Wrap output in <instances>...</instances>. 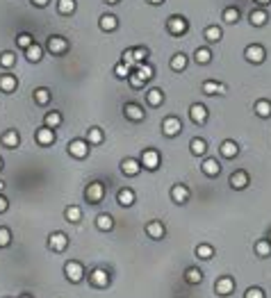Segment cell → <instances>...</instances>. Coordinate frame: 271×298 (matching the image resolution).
<instances>
[{
	"mask_svg": "<svg viewBox=\"0 0 271 298\" xmlns=\"http://www.w3.org/2000/svg\"><path fill=\"white\" fill-rule=\"evenodd\" d=\"M103 198H105V185H103V182H98V180L89 182V185H87V189H85V200H87V203L98 205V203H103Z\"/></svg>",
	"mask_w": 271,
	"mask_h": 298,
	"instance_id": "6da1fadb",
	"label": "cell"
},
{
	"mask_svg": "<svg viewBox=\"0 0 271 298\" xmlns=\"http://www.w3.org/2000/svg\"><path fill=\"white\" fill-rule=\"evenodd\" d=\"M166 30H169V34H173V37H182V34L189 30V21H187L185 16L173 14V16L166 19Z\"/></svg>",
	"mask_w": 271,
	"mask_h": 298,
	"instance_id": "7a4b0ae2",
	"label": "cell"
},
{
	"mask_svg": "<svg viewBox=\"0 0 271 298\" xmlns=\"http://www.w3.org/2000/svg\"><path fill=\"white\" fill-rule=\"evenodd\" d=\"M159 152L155 150V148H146L144 152H141V159H139V164H141V169H146V171H158L159 166Z\"/></svg>",
	"mask_w": 271,
	"mask_h": 298,
	"instance_id": "3957f363",
	"label": "cell"
},
{
	"mask_svg": "<svg viewBox=\"0 0 271 298\" xmlns=\"http://www.w3.org/2000/svg\"><path fill=\"white\" fill-rule=\"evenodd\" d=\"M46 50L50 55H64L68 50V41L64 39V37H60V34H53V37H48V41H46Z\"/></svg>",
	"mask_w": 271,
	"mask_h": 298,
	"instance_id": "277c9868",
	"label": "cell"
},
{
	"mask_svg": "<svg viewBox=\"0 0 271 298\" xmlns=\"http://www.w3.org/2000/svg\"><path fill=\"white\" fill-rule=\"evenodd\" d=\"M64 273H67V278L71 280L73 285H78L85 278V266L80 264V262H75V259H71V262L64 264Z\"/></svg>",
	"mask_w": 271,
	"mask_h": 298,
	"instance_id": "5b68a950",
	"label": "cell"
},
{
	"mask_svg": "<svg viewBox=\"0 0 271 298\" xmlns=\"http://www.w3.org/2000/svg\"><path fill=\"white\" fill-rule=\"evenodd\" d=\"M162 132L166 137H178L182 132V121L178 116H164V121H162Z\"/></svg>",
	"mask_w": 271,
	"mask_h": 298,
	"instance_id": "8992f818",
	"label": "cell"
},
{
	"mask_svg": "<svg viewBox=\"0 0 271 298\" xmlns=\"http://www.w3.org/2000/svg\"><path fill=\"white\" fill-rule=\"evenodd\" d=\"M267 57L265 53V48L260 46V43H251V46H246L244 50V60L246 62H251V64H262Z\"/></svg>",
	"mask_w": 271,
	"mask_h": 298,
	"instance_id": "52a82bcc",
	"label": "cell"
},
{
	"mask_svg": "<svg viewBox=\"0 0 271 298\" xmlns=\"http://www.w3.org/2000/svg\"><path fill=\"white\" fill-rule=\"evenodd\" d=\"M48 248L53 253H64L68 248V237L64 232H53V234L48 237Z\"/></svg>",
	"mask_w": 271,
	"mask_h": 298,
	"instance_id": "ba28073f",
	"label": "cell"
},
{
	"mask_svg": "<svg viewBox=\"0 0 271 298\" xmlns=\"http://www.w3.org/2000/svg\"><path fill=\"white\" fill-rule=\"evenodd\" d=\"M89 282H91L93 287H98V289H105V287H110L112 278H110V273H107L105 269H93V271L89 273Z\"/></svg>",
	"mask_w": 271,
	"mask_h": 298,
	"instance_id": "9c48e42d",
	"label": "cell"
},
{
	"mask_svg": "<svg viewBox=\"0 0 271 298\" xmlns=\"http://www.w3.org/2000/svg\"><path fill=\"white\" fill-rule=\"evenodd\" d=\"M214 292H217V296H230V294L235 292V280H232L230 276H221V278L214 282Z\"/></svg>",
	"mask_w": 271,
	"mask_h": 298,
	"instance_id": "30bf717a",
	"label": "cell"
},
{
	"mask_svg": "<svg viewBox=\"0 0 271 298\" xmlns=\"http://www.w3.org/2000/svg\"><path fill=\"white\" fill-rule=\"evenodd\" d=\"M34 139H37L39 146H50V144H55V139H57V132L50 130V128H46V126H41L39 130L34 132Z\"/></svg>",
	"mask_w": 271,
	"mask_h": 298,
	"instance_id": "8fae6325",
	"label": "cell"
},
{
	"mask_svg": "<svg viewBox=\"0 0 271 298\" xmlns=\"http://www.w3.org/2000/svg\"><path fill=\"white\" fill-rule=\"evenodd\" d=\"M68 152H71V157L75 159H85L89 155V144L85 139H73L68 144Z\"/></svg>",
	"mask_w": 271,
	"mask_h": 298,
	"instance_id": "7c38bea8",
	"label": "cell"
},
{
	"mask_svg": "<svg viewBox=\"0 0 271 298\" xmlns=\"http://www.w3.org/2000/svg\"><path fill=\"white\" fill-rule=\"evenodd\" d=\"M189 116H192V121L196 123V126H203V123H207V107L201 105V103H194L192 107H189Z\"/></svg>",
	"mask_w": 271,
	"mask_h": 298,
	"instance_id": "4fadbf2b",
	"label": "cell"
},
{
	"mask_svg": "<svg viewBox=\"0 0 271 298\" xmlns=\"http://www.w3.org/2000/svg\"><path fill=\"white\" fill-rule=\"evenodd\" d=\"M189 187H185V185H173L171 187V200L173 203H178V205H185L187 200H189Z\"/></svg>",
	"mask_w": 271,
	"mask_h": 298,
	"instance_id": "5bb4252c",
	"label": "cell"
},
{
	"mask_svg": "<svg viewBox=\"0 0 271 298\" xmlns=\"http://www.w3.org/2000/svg\"><path fill=\"white\" fill-rule=\"evenodd\" d=\"M98 27L103 32H116L119 30V19L114 14H103L98 19Z\"/></svg>",
	"mask_w": 271,
	"mask_h": 298,
	"instance_id": "9a60e30c",
	"label": "cell"
},
{
	"mask_svg": "<svg viewBox=\"0 0 271 298\" xmlns=\"http://www.w3.org/2000/svg\"><path fill=\"white\" fill-rule=\"evenodd\" d=\"M248 180H251V178H248V173L239 171V169H237V171L230 175V187L235 189V192H242V189H246V187H248Z\"/></svg>",
	"mask_w": 271,
	"mask_h": 298,
	"instance_id": "2e32d148",
	"label": "cell"
},
{
	"mask_svg": "<svg viewBox=\"0 0 271 298\" xmlns=\"http://www.w3.org/2000/svg\"><path fill=\"white\" fill-rule=\"evenodd\" d=\"M123 114H126V119H130V121H144L146 119V112L137 105V103H126V105H123Z\"/></svg>",
	"mask_w": 271,
	"mask_h": 298,
	"instance_id": "e0dca14e",
	"label": "cell"
},
{
	"mask_svg": "<svg viewBox=\"0 0 271 298\" xmlns=\"http://www.w3.org/2000/svg\"><path fill=\"white\" fill-rule=\"evenodd\" d=\"M219 152H221V157L226 159H235L239 155V146H237V141H232V139H226L221 146H219Z\"/></svg>",
	"mask_w": 271,
	"mask_h": 298,
	"instance_id": "ac0fdd59",
	"label": "cell"
},
{
	"mask_svg": "<svg viewBox=\"0 0 271 298\" xmlns=\"http://www.w3.org/2000/svg\"><path fill=\"white\" fill-rule=\"evenodd\" d=\"M201 169H203V173L207 175V178H217L219 173H221V164H219V159H214V157L203 159Z\"/></svg>",
	"mask_w": 271,
	"mask_h": 298,
	"instance_id": "d6986e66",
	"label": "cell"
},
{
	"mask_svg": "<svg viewBox=\"0 0 271 298\" xmlns=\"http://www.w3.org/2000/svg\"><path fill=\"white\" fill-rule=\"evenodd\" d=\"M146 234L151 239H162L166 234V225L162 221H151V223H146Z\"/></svg>",
	"mask_w": 271,
	"mask_h": 298,
	"instance_id": "ffe728a7",
	"label": "cell"
},
{
	"mask_svg": "<svg viewBox=\"0 0 271 298\" xmlns=\"http://www.w3.org/2000/svg\"><path fill=\"white\" fill-rule=\"evenodd\" d=\"M16 86H19V78L16 75H12V73L0 75V91L12 93V91H16Z\"/></svg>",
	"mask_w": 271,
	"mask_h": 298,
	"instance_id": "44dd1931",
	"label": "cell"
},
{
	"mask_svg": "<svg viewBox=\"0 0 271 298\" xmlns=\"http://www.w3.org/2000/svg\"><path fill=\"white\" fill-rule=\"evenodd\" d=\"M228 91V86L221 85V82H214V80H207L203 85V93L205 96H224Z\"/></svg>",
	"mask_w": 271,
	"mask_h": 298,
	"instance_id": "7402d4cb",
	"label": "cell"
},
{
	"mask_svg": "<svg viewBox=\"0 0 271 298\" xmlns=\"http://www.w3.org/2000/svg\"><path fill=\"white\" fill-rule=\"evenodd\" d=\"M248 21H251L253 27H262L269 21V14H267V9H262V7H255L251 14H248Z\"/></svg>",
	"mask_w": 271,
	"mask_h": 298,
	"instance_id": "603a6c76",
	"label": "cell"
},
{
	"mask_svg": "<svg viewBox=\"0 0 271 298\" xmlns=\"http://www.w3.org/2000/svg\"><path fill=\"white\" fill-rule=\"evenodd\" d=\"M141 171V164H139V159H133V157H126L123 162H121V173L123 175H137V173Z\"/></svg>",
	"mask_w": 271,
	"mask_h": 298,
	"instance_id": "cb8c5ba5",
	"label": "cell"
},
{
	"mask_svg": "<svg viewBox=\"0 0 271 298\" xmlns=\"http://www.w3.org/2000/svg\"><path fill=\"white\" fill-rule=\"evenodd\" d=\"M116 200H119L121 207H133L135 200H137V193H135L130 187H126V189H121V192L116 193Z\"/></svg>",
	"mask_w": 271,
	"mask_h": 298,
	"instance_id": "d4e9b609",
	"label": "cell"
},
{
	"mask_svg": "<svg viewBox=\"0 0 271 298\" xmlns=\"http://www.w3.org/2000/svg\"><path fill=\"white\" fill-rule=\"evenodd\" d=\"M146 103H148L151 107H162L164 105V93H162V89H155V86L148 89V91H146Z\"/></svg>",
	"mask_w": 271,
	"mask_h": 298,
	"instance_id": "484cf974",
	"label": "cell"
},
{
	"mask_svg": "<svg viewBox=\"0 0 271 298\" xmlns=\"http://www.w3.org/2000/svg\"><path fill=\"white\" fill-rule=\"evenodd\" d=\"M87 144H89V146H100V144H103V141H105V134H103V130H100V128H89V130H87Z\"/></svg>",
	"mask_w": 271,
	"mask_h": 298,
	"instance_id": "4316f807",
	"label": "cell"
},
{
	"mask_svg": "<svg viewBox=\"0 0 271 298\" xmlns=\"http://www.w3.org/2000/svg\"><path fill=\"white\" fill-rule=\"evenodd\" d=\"M187 64H189V60H187L185 53H176L171 57V62H169V66H171V71H176V73H180V71H185Z\"/></svg>",
	"mask_w": 271,
	"mask_h": 298,
	"instance_id": "83f0119b",
	"label": "cell"
},
{
	"mask_svg": "<svg viewBox=\"0 0 271 298\" xmlns=\"http://www.w3.org/2000/svg\"><path fill=\"white\" fill-rule=\"evenodd\" d=\"M253 109H255V114H258L260 119H269V116H271V100H267V98L255 100Z\"/></svg>",
	"mask_w": 271,
	"mask_h": 298,
	"instance_id": "f1b7e54d",
	"label": "cell"
},
{
	"mask_svg": "<svg viewBox=\"0 0 271 298\" xmlns=\"http://www.w3.org/2000/svg\"><path fill=\"white\" fill-rule=\"evenodd\" d=\"M0 144L7 148H16L21 144V134L16 132V130H7V132L0 137Z\"/></svg>",
	"mask_w": 271,
	"mask_h": 298,
	"instance_id": "f546056e",
	"label": "cell"
},
{
	"mask_svg": "<svg viewBox=\"0 0 271 298\" xmlns=\"http://www.w3.org/2000/svg\"><path fill=\"white\" fill-rule=\"evenodd\" d=\"M41 57H44V48L34 41L30 48H25V60L32 62V64H37V62H41Z\"/></svg>",
	"mask_w": 271,
	"mask_h": 298,
	"instance_id": "4dcf8cb0",
	"label": "cell"
},
{
	"mask_svg": "<svg viewBox=\"0 0 271 298\" xmlns=\"http://www.w3.org/2000/svg\"><path fill=\"white\" fill-rule=\"evenodd\" d=\"M221 37H224V30H221L219 25H207L205 27V41H207V43H219Z\"/></svg>",
	"mask_w": 271,
	"mask_h": 298,
	"instance_id": "1f68e13d",
	"label": "cell"
},
{
	"mask_svg": "<svg viewBox=\"0 0 271 298\" xmlns=\"http://www.w3.org/2000/svg\"><path fill=\"white\" fill-rule=\"evenodd\" d=\"M194 60H196V64H201V66L210 64V62H212V50L207 46L196 48V53H194Z\"/></svg>",
	"mask_w": 271,
	"mask_h": 298,
	"instance_id": "d6a6232c",
	"label": "cell"
},
{
	"mask_svg": "<svg viewBox=\"0 0 271 298\" xmlns=\"http://www.w3.org/2000/svg\"><path fill=\"white\" fill-rule=\"evenodd\" d=\"M62 114L57 112V109H55V112H48L46 116H44V126L46 128H50V130H57V128L62 126Z\"/></svg>",
	"mask_w": 271,
	"mask_h": 298,
	"instance_id": "836d02e7",
	"label": "cell"
},
{
	"mask_svg": "<svg viewBox=\"0 0 271 298\" xmlns=\"http://www.w3.org/2000/svg\"><path fill=\"white\" fill-rule=\"evenodd\" d=\"M189 150H192V155L201 157V155L207 152V144H205V139H201V137H194V139L189 141Z\"/></svg>",
	"mask_w": 271,
	"mask_h": 298,
	"instance_id": "e575fe53",
	"label": "cell"
},
{
	"mask_svg": "<svg viewBox=\"0 0 271 298\" xmlns=\"http://www.w3.org/2000/svg\"><path fill=\"white\" fill-rule=\"evenodd\" d=\"M96 228L103 230V232L114 230V219L110 216V214H98V216H96Z\"/></svg>",
	"mask_w": 271,
	"mask_h": 298,
	"instance_id": "d590c367",
	"label": "cell"
},
{
	"mask_svg": "<svg viewBox=\"0 0 271 298\" xmlns=\"http://www.w3.org/2000/svg\"><path fill=\"white\" fill-rule=\"evenodd\" d=\"M75 9H78V2H75V0H57V12H60L62 16H71Z\"/></svg>",
	"mask_w": 271,
	"mask_h": 298,
	"instance_id": "8d00e7d4",
	"label": "cell"
},
{
	"mask_svg": "<svg viewBox=\"0 0 271 298\" xmlns=\"http://www.w3.org/2000/svg\"><path fill=\"white\" fill-rule=\"evenodd\" d=\"M185 280L189 285H201V282H203V271L196 269V266H189L185 271Z\"/></svg>",
	"mask_w": 271,
	"mask_h": 298,
	"instance_id": "74e56055",
	"label": "cell"
},
{
	"mask_svg": "<svg viewBox=\"0 0 271 298\" xmlns=\"http://www.w3.org/2000/svg\"><path fill=\"white\" fill-rule=\"evenodd\" d=\"M34 103H37V105H48V103H50V98H53V96H50V89H46V86H39V89H34Z\"/></svg>",
	"mask_w": 271,
	"mask_h": 298,
	"instance_id": "f35d334b",
	"label": "cell"
},
{
	"mask_svg": "<svg viewBox=\"0 0 271 298\" xmlns=\"http://www.w3.org/2000/svg\"><path fill=\"white\" fill-rule=\"evenodd\" d=\"M133 71H137V75H139L141 80H144V82L153 80V73H155V68H153L151 64H146V62H144V64H135Z\"/></svg>",
	"mask_w": 271,
	"mask_h": 298,
	"instance_id": "ab89813d",
	"label": "cell"
},
{
	"mask_svg": "<svg viewBox=\"0 0 271 298\" xmlns=\"http://www.w3.org/2000/svg\"><path fill=\"white\" fill-rule=\"evenodd\" d=\"M64 216H67L68 223H80V221H82V210H80L78 205H68L67 210H64Z\"/></svg>",
	"mask_w": 271,
	"mask_h": 298,
	"instance_id": "60d3db41",
	"label": "cell"
},
{
	"mask_svg": "<svg viewBox=\"0 0 271 298\" xmlns=\"http://www.w3.org/2000/svg\"><path fill=\"white\" fill-rule=\"evenodd\" d=\"M255 255L258 257H269L271 255V241L269 239H260V241H255Z\"/></svg>",
	"mask_w": 271,
	"mask_h": 298,
	"instance_id": "b9f144b4",
	"label": "cell"
},
{
	"mask_svg": "<svg viewBox=\"0 0 271 298\" xmlns=\"http://www.w3.org/2000/svg\"><path fill=\"white\" fill-rule=\"evenodd\" d=\"M196 257H199V259H212V257H214V246L199 244V246H196Z\"/></svg>",
	"mask_w": 271,
	"mask_h": 298,
	"instance_id": "7bdbcfd3",
	"label": "cell"
},
{
	"mask_svg": "<svg viewBox=\"0 0 271 298\" xmlns=\"http://www.w3.org/2000/svg\"><path fill=\"white\" fill-rule=\"evenodd\" d=\"M224 23H228V25L239 23V9L237 7H226L224 9Z\"/></svg>",
	"mask_w": 271,
	"mask_h": 298,
	"instance_id": "ee69618b",
	"label": "cell"
},
{
	"mask_svg": "<svg viewBox=\"0 0 271 298\" xmlns=\"http://www.w3.org/2000/svg\"><path fill=\"white\" fill-rule=\"evenodd\" d=\"M133 57H135V64H144L148 60V48H144V46L133 48Z\"/></svg>",
	"mask_w": 271,
	"mask_h": 298,
	"instance_id": "f6af8a7d",
	"label": "cell"
},
{
	"mask_svg": "<svg viewBox=\"0 0 271 298\" xmlns=\"http://www.w3.org/2000/svg\"><path fill=\"white\" fill-rule=\"evenodd\" d=\"M34 43V39L32 37H30V34L27 32H21V34H16V46H21L23 48V50H25V48H30Z\"/></svg>",
	"mask_w": 271,
	"mask_h": 298,
	"instance_id": "bcb514c9",
	"label": "cell"
},
{
	"mask_svg": "<svg viewBox=\"0 0 271 298\" xmlns=\"http://www.w3.org/2000/svg\"><path fill=\"white\" fill-rule=\"evenodd\" d=\"M14 64H16V55L14 53H0V66H5V68H12Z\"/></svg>",
	"mask_w": 271,
	"mask_h": 298,
	"instance_id": "7dc6e473",
	"label": "cell"
},
{
	"mask_svg": "<svg viewBox=\"0 0 271 298\" xmlns=\"http://www.w3.org/2000/svg\"><path fill=\"white\" fill-rule=\"evenodd\" d=\"M130 71H133V68L128 66V64H123V62H119V64H116V66H114V75H116V78H128V75H130Z\"/></svg>",
	"mask_w": 271,
	"mask_h": 298,
	"instance_id": "c3c4849f",
	"label": "cell"
},
{
	"mask_svg": "<svg viewBox=\"0 0 271 298\" xmlns=\"http://www.w3.org/2000/svg\"><path fill=\"white\" fill-rule=\"evenodd\" d=\"M9 244H12V232L7 228H0V248H7Z\"/></svg>",
	"mask_w": 271,
	"mask_h": 298,
	"instance_id": "681fc988",
	"label": "cell"
},
{
	"mask_svg": "<svg viewBox=\"0 0 271 298\" xmlns=\"http://www.w3.org/2000/svg\"><path fill=\"white\" fill-rule=\"evenodd\" d=\"M244 298H267V296H265V289H260V287H248L244 292Z\"/></svg>",
	"mask_w": 271,
	"mask_h": 298,
	"instance_id": "f907efd6",
	"label": "cell"
},
{
	"mask_svg": "<svg viewBox=\"0 0 271 298\" xmlns=\"http://www.w3.org/2000/svg\"><path fill=\"white\" fill-rule=\"evenodd\" d=\"M128 80H130V85L135 86V89H141V86H146V82L137 75V71H130V75H128Z\"/></svg>",
	"mask_w": 271,
	"mask_h": 298,
	"instance_id": "816d5d0a",
	"label": "cell"
},
{
	"mask_svg": "<svg viewBox=\"0 0 271 298\" xmlns=\"http://www.w3.org/2000/svg\"><path fill=\"white\" fill-rule=\"evenodd\" d=\"M121 62H123V64H128V66H130V68H135V57H133V48H130V50H123V53H121Z\"/></svg>",
	"mask_w": 271,
	"mask_h": 298,
	"instance_id": "f5cc1de1",
	"label": "cell"
},
{
	"mask_svg": "<svg viewBox=\"0 0 271 298\" xmlns=\"http://www.w3.org/2000/svg\"><path fill=\"white\" fill-rule=\"evenodd\" d=\"M7 207H9V203H7V198L2 196V193H0V214H5Z\"/></svg>",
	"mask_w": 271,
	"mask_h": 298,
	"instance_id": "db71d44e",
	"label": "cell"
},
{
	"mask_svg": "<svg viewBox=\"0 0 271 298\" xmlns=\"http://www.w3.org/2000/svg\"><path fill=\"white\" fill-rule=\"evenodd\" d=\"M253 2H255L258 7H262V9H265L267 5H271V0H253Z\"/></svg>",
	"mask_w": 271,
	"mask_h": 298,
	"instance_id": "11a10c76",
	"label": "cell"
},
{
	"mask_svg": "<svg viewBox=\"0 0 271 298\" xmlns=\"http://www.w3.org/2000/svg\"><path fill=\"white\" fill-rule=\"evenodd\" d=\"M48 2H50V0H32V5H34V7H46Z\"/></svg>",
	"mask_w": 271,
	"mask_h": 298,
	"instance_id": "9f6ffc18",
	"label": "cell"
},
{
	"mask_svg": "<svg viewBox=\"0 0 271 298\" xmlns=\"http://www.w3.org/2000/svg\"><path fill=\"white\" fill-rule=\"evenodd\" d=\"M146 2H148V5H162L164 0H146Z\"/></svg>",
	"mask_w": 271,
	"mask_h": 298,
	"instance_id": "6f0895ef",
	"label": "cell"
},
{
	"mask_svg": "<svg viewBox=\"0 0 271 298\" xmlns=\"http://www.w3.org/2000/svg\"><path fill=\"white\" fill-rule=\"evenodd\" d=\"M107 5H116V2H121V0H105Z\"/></svg>",
	"mask_w": 271,
	"mask_h": 298,
	"instance_id": "680465c9",
	"label": "cell"
},
{
	"mask_svg": "<svg viewBox=\"0 0 271 298\" xmlns=\"http://www.w3.org/2000/svg\"><path fill=\"white\" fill-rule=\"evenodd\" d=\"M19 298H32V296H30V294H21Z\"/></svg>",
	"mask_w": 271,
	"mask_h": 298,
	"instance_id": "91938a15",
	"label": "cell"
},
{
	"mask_svg": "<svg viewBox=\"0 0 271 298\" xmlns=\"http://www.w3.org/2000/svg\"><path fill=\"white\" fill-rule=\"evenodd\" d=\"M2 189H5V182H2V180H0V192H2Z\"/></svg>",
	"mask_w": 271,
	"mask_h": 298,
	"instance_id": "94428289",
	"label": "cell"
},
{
	"mask_svg": "<svg viewBox=\"0 0 271 298\" xmlns=\"http://www.w3.org/2000/svg\"><path fill=\"white\" fill-rule=\"evenodd\" d=\"M0 171H2V157H0Z\"/></svg>",
	"mask_w": 271,
	"mask_h": 298,
	"instance_id": "6125c7cd",
	"label": "cell"
},
{
	"mask_svg": "<svg viewBox=\"0 0 271 298\" xmlns=\"http://www.w3.org/2000/svg\"><path fill=\"white\" fill-rule=\"evenodd\" d=\"M267 239H269V241H271V232H269V237H267Z\"/></svg>",
	"mask_w": 271,
	"mask_h": 298,
	"instance_id": "be15d7a7",
	"label": "cell"
}]
</instances>
